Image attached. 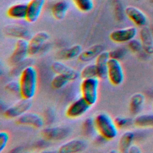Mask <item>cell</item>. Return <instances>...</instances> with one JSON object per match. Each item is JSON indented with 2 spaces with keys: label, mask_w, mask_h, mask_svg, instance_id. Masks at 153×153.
<instances>
[{
  "label": "cell",
  "mask_w": 153,
  "mask_h": 153,
  "mask_svg": "<svg viewBox=\"0 0 153 153\" xmlns=\"http://www.w3.org/2000/svg\"><path fill=\"white\" fill-rule=\"evenodd\" d=\"M133 125L139 128H153V114H138L133 120Z\"/></svg>",
  "instance_id": "24"
},
{
  "label": "cell",
  "mask_w": 153,
  "mask_h": 153,
  "mask_svg": "<svg viewBox=\"0 0 153 153\" xmlns=\"http://www.w3.org/2000/svg\"><path fill=\"white\" fill-rule=\"evenodd\" d=\"M49 38V34L45 31H40L35 33L28 41L29 55L35 56L39 53Z\"/></svg>",
  "instance_id": "10"
},
{
  "label": "cell",
  "mask_w": 153,
  "mask_h": 153,
  "mask_svg": "<svg viewBox=\"0 0 153 153\" xmlns=\"http://www.w3.org/2000/svg\"><path fill=\"white\" fill-rule=\"evenodd\" d=\"M96 131L106 140L114 139L118 135V128L114 120L105 112L97 114L94 118Z\"/></svg>",
  "instance_id": "2"
},
{
  "label": "cell",
  "mask_w": 153,
  "mask_h": 153,
  "mask_svg": "<svg viewBox=\"0 0 153 153\" xmlns=\"http://www.w3.org/2000/svg\"><path fill=\"white\" fill-rule=\"evenodd\" d=\"M27 4L17 3L10 6L7 11V16L13 19H26Z\"/></svg>",
  "instance_id": "21"
},
{
  "label": "cell",
  "mask_w": 153,
  "mask_h": 153,
  "mask_svg": "<svg viewBox=\"0 0 153 153\" xmlns=\"http://www.w3.org/2000/svg\"><path fill=\"white\" fill-rule=\"evenodd\" d=\"M94 131H96L94 122V119L91 118H87L84 120L82 124V131L85 136H91Z\"/></svg>",
  "instance_id": "27"
},
{
  "label": "cell",
  "mask_w": 153,
  "mask_h": 153,
  "mask_svg": "<svg viewBox=\"0 0 153 153\" xmlns=\"http://www.w3.org/2000/svg\"><path fill=\"white\" fill-rule=\"evenodd\" d=\"M69 8V4L65 0H62L54 3L51 9V12L53 17L61 20L65 18Z\"/></svg>",
  "instance_id": "22"
},
{
  "label": "cell",
  "mask_w": 153,
  "mask_h": 153,
  "mask_svg": "<svg viewBox=\"0 0 153 153\" xmlns=\"http://www.w3.org/2000/svg\"><path fill=\"white\" fill-rule=\"evenodd\" d=\"M76 8L82 12L87 13L91 11L94 8L93 0H72Z\"/></svg>",
  "instance_id": "28"
},
{
  "label": "cell",
  "mask_w": 153,
  "mask_h": 153,
  "mask_svg": "<svg viewBox=\"0 0 153 153\" xmlns=\"http://www.w3.org/2000/svg\"><path fill=\"white\" fill-rule=\"evenodd\" d=\"M28 55V41L26 39H17L14 49L10 56L9 63L16 66L23 62Z\"/></svg>",
  "instance_id": "5"
},
{
  "label": "cell",
  "mask_w": 153,
  "mask_h": 153,
  "mask_svg": "<svg viewBox=\"0 0 153 153\" xmlns=\"http://www.w3.org/2000/svg\"><path fill=\"white\" fill-rule=\"evenodd\" d=\"M38 72L35 66L27 65L20 72V96L22 99H32L35 95L38 86Z\"/></svg>",
  "instance_id": "1"
},
{
  "label": "cell",
  "mask_w": 153,
  "mask_h": 153,
  "mask_svg": "<svg viewBox=\"0 0 153 153\" xmlns=\"http://www.w3.org/2000/svg\"><path fill=\"white\" fill-rule=\"evenodd\" d=\"M79 73L80 77L82 79L97 77V70L95 63H91L85 66Z\"/></svg>",
  "instance_id": "29"
},
{
  "label": "cell",
  "mask_w": 153,
  "mask_h": 153,
  "mask_svg": "<svg viewBox=\"0 0 153 153\" xmlns=\"http://www.w3.org/2000/svg\"><path fill=\"white\" fill-rule=\"evenodd\" d=\"M127 50L126 48H118L114 50H112L110 51H109V57L112 59H115L117 60H121L126 54Z\"/></svg>",
  "instance_id": "34"
},
{
  "label": "cell",
  "mask_w": 153,
  "mask_h": 153,
  "mask_svg": "<svg viewBox=\"0 0 153 153\" xmlns=\"http://www.w3.org/2000/svg\"><path fill=\"white\" fill-rule=\"evenodd\" d=\"M71 79L66 75L62 74H56L52 78L51 85L55 89H60L65 87L69 82H71Z\"/></svg>",
  "instance_id": "26"
},
{
  "label": "cell",
  "mask_w": 153,
  "mask_h": 153,
  "mask_svg": "<svg viewBox=\"0 0 153 153\" xmlns=\"http://www.w3.org/2000/svg\"><path fill=\"white\" fill-rule=\"evenodd\" d=\"M87 148V142L81 139H73L60 146L58 152L60 153H75L84 151Z\"/></svg>",
  "instance_id": "12"
},
{
  "label": "cell",
  "mask_w": 153,
  "mask_h": 153,
  "mask_svg": "<svg viewBox=\"0 0 153 153\" xmlns=\"http://www.w3.org/2000/svg\"><path fill=\"white\" fill-rule=\"evenodd\" d=\"M52 71L56 74H62L68 76L74 81L80 76V73L76 69L67 65L61 61H55L51 65Z\"/></svg>",
  "instance_id": "14"
},
{
  "label": "cell",
  "mask_w": 153,
  "mask_h": 153,
  "mask_svg": "<svg viewBox=\"0 0 153 153\" xmlns=\"http://www.w3.org/2000/svg\"><path fill=\"white\" fill-rule=\"evenodd\" d=\"M10 140V135L6 131L0 132V152H2L4 149L7 146Z\"/></svg>",
  "instance_id": "35"
},
{
  "label": "cell",
  "mask_w": 153,
  "mask_h": 153,
  "mask_svg": "<svg viewBox=\"0 0 153 153\" xmlns=\"http://www.w3.org/2000/svg\"><path fill=\"white\" fill-rule=\"evenodd\" d=\"M127 43L128 48L133 53H138L143 50L142 44L140 39L134 38Z\"/></svg>",
  "instance_id": "32"
},
{
  "label": "cell",
  "mask_w": 153,
  "mask_h": 153,
  "mask_svg": "<svg viewBox=\"0 0 153 153\" xmlns=\"http://www.w3.org/2000/svg\"><path fill=\"white\" fill-rule=\"evenodd\" d=\"M5 89L13 94H20V83L19 81L13 80L9 81L5 86Z\"/></svg>",
  "instance_id": "33"
},
{
  "label": "cell",
  "mask_w": 153,
  "mask_h": 153,
  "mask_svg": "<svg viewBox=\"0 0 153 153\" xmlns=\"http://www.w3.org/2000/svg\"><path fill=\"white\" fill-rule=\"evenodd\" d=\"M126 16L137 26H145L148 19L146 14L139 8L134 6H128L125 8Z\"/></svg>",
  "instance_id": "15"
},
{
  "label": "cell",
  "mask_w": 153,
  "mask_h": 153,
  "mask_svg": "<svg viewBox=\"0 0 153 153\" xmlns=\"http://www.w3.org/2000/svg\"><path fill=\"white\" fill-rule=\"evenodd\" d=\"M151 1V2L152 3V4H153V0H150Z\"/></svg>",
  "instance_id": "38"
},
{
  "label": "cell",
  "mask_w": 153,
  "mask_h": 153,
  "mask_svg": "<svg viewBox=\"0 0 153 153\" xmlns=\"http://www.w3.org/2000/svg\"><path fill=\"white\" fill-rule=\"evenodd\" d=\"M137 33V29L135 27L130 26L114 30L109 33V37L114 42L126 43L135 38Z\"/></svg>",
  "instance_id": "8"
},
{
  "label": "cell",
  "mask_w": 153,
  "mask_h": 153,
  "mask_svg": "<svg viewBox=\"0 0 153 153\" xmlns=\"http://www.w3.org/2000/svg\"><path fill=\"white\" fill-rule=\"evenodd\" d=\"M113 7L115 16L118 21L123 20L124 19L125 14V9H124L123 6L121 2L119 0H114L113 1Z\"/></svg>",
  "instance_id": "30"
},
{
  "label": "cell",
  "mask_w": 153,
  "mask_h": 153,
  "mask_svg": "<svg viewBox=\"0 0 153 153\" xmlns=\"http://www.w3.org/2000/svg\"><path fill=\"white\" fill-rule=\"evenodd\" d=\"M99 79L97 77L82 79L80 84L81 96L91 105L97 101L99 94Z\"/></svg>",
  "instance_id": "3"
},
{
  "label": "cell",
  "mask_w": 153,
  "mask_h": 153,
  "mask_svg": "<svg viewBox=\"0 0 153 153\" xmlns=\"http://www.w3.org/2000/svg\"><path fill=\"white\" fill-rule=\"evenodd\" d=\"M114 122L118 128L121 129L130 126L132 123H133V120L129 117L117 116L114 118Z\"/></svg>",
  "instance_id": "31"
},
{
  "label": "cell",
  "mask_w": 153,
  "mask_h": 153,
  "mask_svg": "<svg viewBox=\"0 0 153 153\" xmlns=\"http://www.w3.org/2000/svg\"><path fill=\"white\" fill-rule=\"evenodd\" d=\"M109 59V51L104 50L95 59L97 77L99 79L108 78V62Z\"/></svg>",
  "instance_id": "16"
},
{
  "label": "cell",
  "mask_w": 153,
  "mask_h": 153,
  "mask_svg": "<svg viewBox=\"0 0 153 153\" xmlns=\"http://www.w3.org/2000/svg\"><path fill=\"white\" fill-rule=\"evenodd\" d=\"M108 78L114 86L120 85L124 80V72L120 60L110 58L108 62Z\"/></svg>",
  "instance_id": "4"
},
{
  "label": "cell",
  "mask_w": 153,
  "mask_h": 153,
  "mask_svg": "<svg viewBox=\"0 0 153 153\" xmlns=\"http://www.w3.org/2000/svg\"><path fill=\"white\" fill-rule=\"evenodd\" d=\"M4 32L6 35L17 39H26L29 36V31L27 28L20 24L12 23L4 27Z\"/></svg>",
  "instance_id": "17"
},
{
  "label": "cell",
  "mask_w": 153,
  "mask_h": 153,
  "mask_svg": "<svg viewBox=\"0 0 153 153\" xmlns=\"http://www.w3.org/2000/svg\"><path fill=\"white\" fill-rule=\"evenodd\" d=\"M32 106L31 99H22L14 105L6 109L4 112V116L8 119L17 118L29 111Z\"/></svg>",
  "instance_id": "7"
},
{
  "label": "cell",
  "mask_w": 153,
  "mask_h": 153,
  "mask_svg": "<svg viewBox=\"0 0 153 153\" xmlns=\"http://www.w3.org/2000/svg\"><path fill=\"white\" fill-rule=\"evenodd\" d=\"M104 51V46L100 44H94L87 49L82 51L78 59L82 63H86L92 61Z\"/></svg>",
  "instance_id": "19"
},
{
  "label": "cell",
  "mask_w": 153,
  "mask_h": 153,
  "mask_svg": "<svg viewBox=\"0 0 153 153\" xmlns=\"http://www.w3.org/2000/svg\"><path fill=\"white\" fill-rule=\"evenodd\" d=\"M18 124L27 126L35 128H40L44 125L45 120L40 115L30 112H27L16 119Z\"/></svg>",
  "instance_id": "11"
},
{
  "label": "cell",
  "mask_w": 153,
  "mask_h": 153,
  "mask_svg": "<svg viewBox=\"0 0 153 153\" xmlns=\"http://www.w3.org/2000/svg\"><path fill=\"white\" fill-rule=\"evenodd\" d=\"M135 133L131 130L124 132L120 136L118 141V149L121 152H127L129 148L133 144Z\"/></svg>",
  "instance_id": "23"
},
{
  "label": "cell",
  "mask_w": 153,
  "mask_h": 153,
  "mask_svg": "<svg viewBox=\"0 0 153 153\" xmlns=\"http://www.w3.org/2000/svg\"><path fill=\"white\" fill-rule=\"evenodd\" d=\"M140 41L142 44L143 51L149 55L153 54V35L151 30L147 26L142 27L139 31Z\"/></svg>",
  "instance_id": "18"
},
{
  "label": "cell",
  "mask_w": 153,
  "mask_h": 153,
  "mask_svg": "<svg viewBox=\"0 0 153 153\" xmlns=\"http://www.w3.org/2000/svg\"><path fill=\"white\" fill-rule=\"evenodd\" d=\"M91 105L82 97L75 100L69 105L66 110V115L71 119L78 118L85 114Z\"/></svg>",
  "instance_id": "6"
},
{
  "label": "cell",
  "mask_w": 153,
  "mask_h": 153,
  "mask_svg": "<svg viewBox=\"0 0 153 153\" xmlns=\"http://www.w3.org/2000/svg\"><path fill=\"white\" fill-rule=\"evenodd\" d=\"M145 102V95L141 93L133 94L129 100V111L133 115H138L142 111Z\"/></svg>",
  "instance_id": "20"
},
{
  "label": "cell",
  "mask_w": 153,
  "mask_h": 153,
  "mask_svg": "<svg viewBox=\"0 0 153 153\" xmlns=\"http://www.w3.org/2000/svg\"><path fill=\"white\" fill-rule=\"evenodd\" d=\"M82 52V47L79 44L74 45L69 48L61 50L58 53L59 59L70 60L78 57Z\"/></svg>",
  "instance_id": "25"
},
{
  "label": "cell",
  "mask_w": 153,
  "mask_h": 153,
  "mask_svg": "<svg viewBox=\"0 0 153 153\" xmlns=\"http://www.w3.org/2000/svg\"><path fill=\"white\" fill-rule=\"evenodd\" d=\"M142 152V150L140 149V148L134 144H133L128 149V152H130V153H140Z\"/></svg>",
  "instance_id": "36"
},
{
  "label": "cell",
  "mask_w": 153,
  "mask_h": 153,
  "mask_svg": "<svg viewBox=\"0 0 153 153\" xmlns=\"http://www.w3.org/2000/svg\"><path fill=\"white\" fill-rule=\"evenodd\" d=\"M45 0H30L27 3L26 20L29 23L35 22L39 17Z\"/></svg>",
  "instance_id": "13"
},
{
  "label": "cell",
  "mask_w": 153,
  "mask_h": 153,
  "mask_svg": "<svg viewBox=\"0 0 153 153\" xmlns=\"http://www.w3.org/2000/svg\"><path fill=\"white\" fill-rule=\"evenodd\" d=\"M152 107H153V103H152Z\"/></svg>",
  "instance_id": "39"
},
{
  "label": "cell",
  "mask_w": 153,
  "mask_h": 153,
  "mask_svg": "<svg viewBox=\"0 0 153 153\" xmlns=\"http://www.w3.org/2000/svg\"><path fill=\"white\" fill-rule=\"evenodd\" d=\"M134 1H136V2H139V1H142V0H134Z\"/></svg>",
  "instance_id": "37"
},
{
  "label": "cell",
  "mask_w": 153,
  "mask_h": 153,
  "mask_svg": "<svg viewBox=\"0 0 153 153\" xmlns=\"http://www.w3.org/2000/svg\"><path fill=\"white\" fill-rule=\"evenodd\" d=\"M71 133V128L65 126L51 127L41 131L43 138L47 140L58 141L66 138Z\"/></svg>",
  "instance_id": "9"
}]
</instances>
